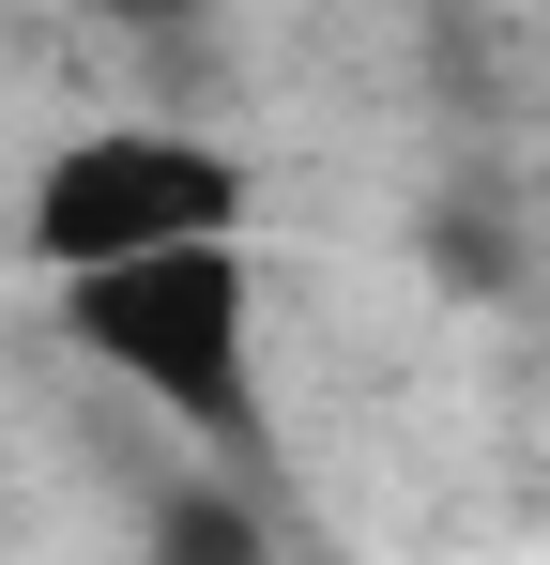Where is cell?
Here are the masks:
<instances>
[{
	"instance_id": "obj_1",
	"label": "cell",
	"mask_w": 550,
	"mask_h": 565,
	"mask_svg": "<svg viewBox=\"0 0 550 565\" xmlns=\"http://www.w3.org/2000/svg\"><path fill=\"white\" fill-rule=\"evenodd\" d=\"M62 321L107 382H138L169 428L199 444H245L261 428V290L245 245H169V260H123V276H62Z\"/></svg>"
},
{
	"instance_id": "obj_2",
	"label": "cell",
	"mask_w": 550,
	"mask_h": 565,
	"mask_svg": "<svg viewBox=\"0 0 550 565\" xmlns=\"http://www.w3.org/2000/svg\"><path fill=\"white\" fill-rule=\"evenodd\" d=\"M15 245L46 276H123V260H169V245H245V169L183 122H92L62 138L31 199H15Z\"/></svg>"
},
{
	"instance_id": "obj_3",
	"label": "cell",
	"mask_w": 550,
	"mask_h": 565,
	"mask_svg": "<svg viewBox=\"0 0 550 565\" xmlns=\"http://www.w3.org/2000/svg\"><path fill=\"white\" fill-rule=\"evenodd\" d=\"M138 565H275L261 489H214V473H169L138 504Z\"/></svg>"
},
{
	"instance_id": "obj_4",
	"label": "cell",
	"mask_w": 550,
	"mask_h": 565,
	"mask_svg": "<svg viewBox=\"0 0 550 565\" xmlns=\"http://www.w3.org/2000/svg\"><path fill=\"white\" fill-rule=\"evenodd\" d=\"M138 15H169V0H138Z\"/></svg>"
}]
</instances>
